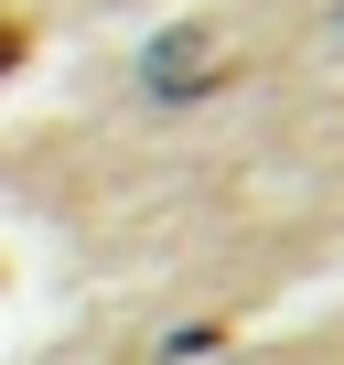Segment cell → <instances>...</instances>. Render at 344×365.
I'll list each match as a JSON object with an SVG mask.
<instances>
[{
	"label": "cell",
	"instance_id": "6da1fadb",
	"mask_svg": "<svg viewBox=\"0 0 344 365\" xmlns=\"http://www.w3.org/2000/svg\"><path fill=\"white\" fill-rule=\"evenodd\" d=\"M205 76H216L205 43H161V54H151V86H205Z\"/></svg>",
	"mask_w": 344,
	"mask_h": 365
},
{
	"label": "cell",
	"instance_id": "7a4b0ae2",
	"mask_svg": "<svg viewBox=\"0 0 344 365\" xmlns=\"http://www.w3.org/2000/svg\"><path fill=\"white\" fill-rule=\"evenodd\" d=\"M22 54H33V33H22V22H11V11H0V76H11V65H22Z\"/></svg>",
	"mask_w": 344,
	"mask_h": 365
}]
</instances>
